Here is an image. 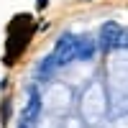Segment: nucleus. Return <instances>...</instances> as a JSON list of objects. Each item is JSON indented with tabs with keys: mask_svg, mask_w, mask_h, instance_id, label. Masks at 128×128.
I'll return each mask as SVG.
<instances>
[{
	"mask_svg": "<svg viewBox=\"0 0 128 128\" xmlns=\"http://www.w3.org/2000/svg\"><path fill=\"white\" fill-rule=\"evenodd\" d=\"M120 26H115V23H108L102 28V36H100V46L102 49H115L118 46V38H120Z\"/></svg>",
	"mask_w": 128,
	"mask_h": 128,
	"instance_id": "obj_1",
	"label": "nucleus"
},
{
	"mask_svg": "<svg viewBox=\"0 0 128 128\" xmlns=\"http://www.w3.org/2000/svg\"><path fill=\"white\" fill-rule=\"evenodd\" d=\"M38 113H41V100H38L36 90H31V100H28V105H26L23 115H20V120H23V123H34V120L38 118Z\"/></svg>",
	"mask_w": 128,
	"mask_h": 128,
	"instance_id": "obj_2",
	"label": "nucleus"
},
{
	"mask_svg": "<svg viewBox=\"0 0 128 128\" xmlns=\"http://www.w3.org/2000/svg\"><path fill=\"white\" fill-rule=\"evenodd\" d=\"M98 46L92 38H77V59H92Z\"/></svg>",
	"mask_w": 128,
	"mask_h": 128,
	"instance_id": "obj_3",
	"label": "nucleus"
},
{
	"mask_svg": "<svg viewBox=\"0 0 128 128\" xmlns=\"http://www.w3.org/2000/svg\"><path fill=\"white\" fill-rule=\"evenodd\" d=\"M46 3H49V0H38V8H46Z\"/></svg>",
	"mask_w": 128,
	"mask_h": 128,
	"instance_id": "obj_4",
	"label": "nucleus"
}]
</instances>
